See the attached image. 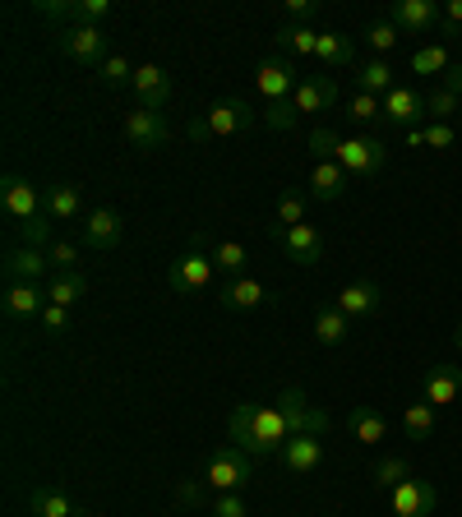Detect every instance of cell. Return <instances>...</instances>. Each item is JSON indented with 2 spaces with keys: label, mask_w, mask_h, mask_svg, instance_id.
Segmentation results:
<instances>
[{
  "label": "cell",
  "mask_w": 462,
  "mask_h": 517,
  "mask_svg": "<svg viewBox=\"0 0 462 517\" xmlns=\"http://www.w3.org/2000/svg\"><path fill=\"white\" fill-rule=\"evenodd\" d=\"M301 430L329 434V411L305 407V393L296 384L282 388V397L273 402V407H255V402H245V407L231 411V421H227L231 444L241 448V453H250L255 462L259 457L282 453V444H287L292 434H301Z\"/></svg>",
  "instance_id": "obj_1"
},
{
  "label": "cell",
  "mask_w": 462,
  "mask_h": 517,
  "mask_svg": "<svg viewBox=\"0 0 462 517\" xmlns=\"http://www.w3.org/2000/svg\"><path fill=\"white\" fill-rule=\"evenodd\" d=\"M259 116L250 111V102L245 97H222V102H213V111L208 116H199V121L185 125V139L190 144H208V139H231V134L250 130Z\"/></svg>",
  "instance_id": "obj_2"
},
{
  "label": "cell",
  "mask_w": 462,
  "mask_h": 517,
  "mask_svg": "<svg viewBox=\"0 0 462 517\" xmlns=\"http://www.w3.org/2000/svg\"><path fill=\"white\" fill-rule=\"evenodd\" d=\"M199 476H204V485L213 494H245L250 490V476H255V457L241 453L236 444H227L208 457Z\"/></svg>",
  "instance_id": "obj_3"
},
{
  "label": "cell",
  "mask_w": 462,
  "mask_h": 517,
  "mask_svg": "<svg viewBox=\"0 0 462 517\" xmlns=\"http://www.w3.org/2000/svg\"><path fill=\"white\" fill-rule=\"evenodd\" d=\"M352 181H375L379 171L389 167V144L375 139V134H352V139H338V153H333Z\"/></svg>",
  "instance_id": "obj_4"
},
{
  "label": "cell",
  "mask_w": 462,
  "mask_h": 517,
  "mask_svg": "<svg viewBox=\"0 0 462 517\" xmlns=\"http://www.w3.org/2000/svg\"><path fill=\"white\" fill-rule=\"evenodd\" d=\"M56 47L70 56L74 65H84V70H102L111 56V42L102 33V24H70L56 33Z\"/></svg>",
  "instance_id": "obj_5"
},
{
  "label": "cell",
  "mask_w": 462,
  "mask_h": 517,
  "mask_svg": "<svg viewBox=\"0 0 462 517\" xmlns=\"http://www.w3.org/2000/svg\"><path fill=\"white\" fill-rule=\"evenodd\" d=\"M213 282H218V268H213V254L199 250V241L167 268V287L176 291V296H204Z\"/></svg>",
  "instance_id": "obj_6"
},
{
  "label": "cell",
  "mask_w": 462,
  "mask_h": 517,
  "mask_svg": "<svg viewBox=\"0 0 462 517\" xmlns=\"http://www.w3.org/2000/svg\"><path fill=\"white\" fill-rule=\"evenodd\" d=\"M268 236L287 250V259L301 268H315L319 259H324V236H319L310 222H301V227H278V222H268Z\"/></svg>",
  "instance_id": "obj_7"
},
{
  "label": "cell",
  "mask_w": 462,
  "mask_h": 517,
  "mask_svg": "<svg viewBox=\"0 0 462 517\" xmlns=\"http://www.w3.org/2000/svg\"><path fill=\"white\" fill-rule=\"evenodd\" d=\"M134 102L139 111H167L176 88H171V74L162 65H134Z\"/></svg>",
  "instance_id": "obj_8"
},
{
  "label": "cell",
  "mask_w": 462,
  "mask_h": 517,
  "mask_svg": "<svg viewBox=\"0 0 462 517\" xmlns=\"http://www.w3.org/2000/svg\"><path fill=\"white\" fill-rule=\"evenodd\" d=\"M282 467L292 471V476H315L319 467H324V434H315V430H301V434H292L287 444H282Z\"/></svg>",
  "instance_id": "obj_9"
},
{
  "label": "cell",
  "mask_w": 462,
  "mask_h": 517,
  "mask_svg": "<svg viewBox=\"0 0 462 517\" xmlns=\"http://www.w3.org/2000/svg\"><path fill=\"white\" fill-rule=\"evenodd\" d=\"M296 70H292V61L287 56H268L264 65H259V74H255V88H259V97H264L268 107L273 102H292V93H296Z\"/></svg>",
  "instance_id": "obj_10"
},
{
  "label": "cell",
  "mask_w": 462,
  "mask_h": 517,
  "mask_svg": "<svg viewBox=\"0 0 462 517\" xmlns=\"http://www.w3.org/2000/svg\"><path fill=\"white\" fill-rule=\"evenodd\" d=\"M384 121L398 130H421L426 121V93H416L412 84H398L393 93H384Z\"/></svg>",
  "instance_id": "obj_11"
},
{
  "label": "cell",
  "mask_w": 462,
  "mask_h": 517,
  "mask_svg": "<svg viewBox=\"0 0 462 517\" xmlns=\"http://www.w3.org/2000/svg\"><path fill=\"white\" fill-rule=\"evenodd\" d=\"M125 139H130L134 148H144V153L162 148V144L171 139V121H167V111H139V107H134L130 116H125Z\"/></svg>",
  "instance_id": "obj_12"
},
{
  "label": "cell",
  "mask_w": 462,
  "mask_h": 517,
  "mask_svg": "<svg viewBox=\"0 0 462 517\" xmlns=\"http://www.w3.org/2000/svg\"><path fill=\"white\" fill-rule=\"evenodd\" d=\"M389 19L398 24V33L430 37L439 28V19H444V10H439L435 0H398V5L389 10Z\"/></svg>",
  "instance_id": "obj_13"
},
{
  "label": "cell",
  "mask_w": 462,
  "mask_h": 517,
  "mask_svg": "<svg viewBox=\"0 0 462 517\" xmlns=\"http://www.w3.org/2000/svg\"><path fill=\"white\" fill-rule=\"evenodd\" d=\"M121 241H125V222H121L116 208H93V213L84 217V245L88 250L107 254V250H116Z\"/></svg>",
  "instance_id": "obj_14"
},
{
  "label": "cell",
  "mask_w": 462,
  "mask_h": 517,
  "mask_svg": "<svg viewBox=\"0 0 462 517\" xmlns=\"http://www.w3.org/2000/svg\"><path fill=\"white\" fill-rule=\"evenodd\" d=\"M333 305H338L347 319H370V314H379V305H384V291H379V282H370V277H361V282H347V287L333 296Z\"/></svg>",
  "instance_id": "obj_15"
},
{
  "label": "cell",
  "mask_w": 462,
  "mask_h": 517,
  "mask_svg": "<svg viewBox=\"0 0 462 517\" xmlns=\"http://www.w3.org/2000/svg\"><path fill=\"white\" fill-rule=\"evenodd\" d=\"M333 102H338V84H333L329 74H305L301 84H296V93H292V107L301 111V116L333 111Z\"/></svg>",
  "instance_id": "obj_16"
},
{
  "label": "cell",
  "mask_w": 462,
  "mask_h": 517,
  "mask_svg": "<svg viewBox=\"0 0 462 517\" xmlns=\"http://www.w3.org/2000/svg\"><path fill=\"white\" fill-rule=\"evenodd\" d=\"M218 301H222V310L245 314V310H264V305L273 301V291H268L264 282H255V277L245 273V277H231V282H222Z\"/></svg>",
  "instance_id": "obj_17"
},
{
  "label": "cell",
  "mask_w": 462,
  "mask_h": 517,
  "mask_svg": "<svg viewBox=\"0 0 462 517\" xmlns=\"http://www.w3.org/2000/svg\"><path fill=\"white\" fill-rule=\"evenodd\" d=\"M393 517H430L439 504V490L430 481H402L398 490H389Z\"/></svg>",
  "instance_id": "obj_18"
},
{
  "label": "cell",
  "mask_w": 462,
  "mask_h": 517,
  "mask_svg": "<svg viewBox=\"0 0 462 517\" xmlns=\"http://www.w3.org/2000/svg\"><path fill=\"white\" fill-rule=\"evenodd\" d=\"M42 310H47V291L37 287V282H10L5 287V314H10L14 324L42 319Z\"/></svg>",
  "instance_id": "obj_19"
},
{
  "label": "cell",
  "mask_w": 462,
  "mask_h": 517,
  "mask_svg": "<svg viewBox=\"0 0 462 517\" xmlns=\"http://www.w3.org/2000/svg\"><path fill=\"white\" fill-rule=\"evenodd\" d=\"M347 185H352V176L338 162H315L310 167V199L315 204H338L342 194H347Z\"/></svg>",
  "instance_id": "obj_20"
},
{
  "label": "cell",
  "mask_w": 462,
  "mask_h": 517,
  "mask_svg": "<svg viewBox=\"0 0 462 517\" xmlns=\"http://www.w3.org/2000/svg\"><path fill=\"white\" fill-rule=\"evenodd\" d=\"M458 393H462V370L458 365H435V370L426 374V402L430 407H453V402H458Z\"/></svg>",
  "instance_id": "obj_21"
},
{
  "label": "cell",
  "mask_w": 462,
  "mask_h": 517,
  "mask_svg": "<svg viewBox=\"0 0 462 517\" xmlns=\"http://www.w3.org/2000/svg\"><path fill=\"white\" fill-rule=\"evenodd\" d=\"M42 273H51V259H47V250H37V245H19V250H10V259H5V277H10V282H37Z\"/></svg>",
  "instance_id": "obj_22"
},
{
  "label": "cell",
  "mask_w": 462,
  "mask_h": 517,
  "mask_svg": "<svg viewBox=\"0 0 462 517\" xmlns=\"http://www.w3.org/2000/svg\"><path fill=\"white\" fill-rule=\"evenodd\" d=\"M28 508H33V517H88V508H79L65 490H51V485H37L33 494H28Z\"/></svg>",
  "instance_id": "obj_23"
},
{
  "label": "cell",
  "mask_w": 462,
  "mask_h": 517,
  "mask_svg": "<svg viewBox=\"0 0 462 517\" xmlns=\"http://www.w3.org/2000/svg\"><path fill=\"white\" fill-rule=\"evenodd\" d=\"M42 204H47V217L51 222H79L84 217V194H79V185H51L47 194H42Z\"/></svg>",
  "instance_id": "obj_24"
},
{
  "label": "cell",
  "mask_w": 462,
  "mask_h": 517,
  "mask_svg": "<svg viewBox=\"0 0 462 517\" xmlns=\"http://www.w3.org/2000/svg\"><path fill=\"white\" fill-rule=\"evenodd\" d=\"M88 296V277L84 273H51L47 282V305H61V310H74V305Z\"/></svg>",
  "instance_id": "obj_25"
},
{
  "label": "cell",
  "mask_w": 462,
  "mask_h": 517,
  "mask_svg": "<svg viewBox=\"0 0 462 517\" xmlns=\"http://www.w3.org/2000/svg\"><path fill=\"white\" fill-rule=\"evenodd\" d=\"M347 430H352L356 444H384V439H389V421H384L375 407H352Z\"/></svg>",
  "instance_id": "obj_26"
},
{
  "label": "cell",
  "mask_w": 462,
  "mask_h": 517,
  "mask_svg": "<svg viewBox=\"0 0 462 517\" xmlns=\"http://www.w3.org/2000/svg\"><path fill=\"white\" fill-rule=\"evenodd\" d=\"M315 337L324 347H342L347 337H352V319L338 310V305H319L315 310Z\"/></svg>",
  "instance_id": "obj_27"
},
{
  "label": "cell",
  "mask_w": 462,
  "mask_h": 517,
  "mask_svg": "<svg viewBox=\"0 0 462 517\" xmlns=\"http://www.w3.org/2000/svg\"><path fill=\"white\" fill-rule=\"evenodd\" d=\"M315 61L324 70H342V65H356V42L347 33H319V51Z\"/></svg>",
  "instance_id": "obj_28"
},
{
  "label": "cell",
  "mask_w": 462,
  "mask_h": 517,
  "mask_svg": "<svg viewBox=\"0 0 462 517\" xmlns=\"http://www.w3.org/2000/svg\"><path fill=\"white\" fill-rule=\"evenodd\" d=\"M398 88V70H393L389 61H365L361 65V74H356V93H375V97H384V93H393Z\"/></svg>",
  "instance_id": "obj_29"
},
{
  "label": "cell",
  "mask_w": 462,
  "mask_h": 517,
  "mask_svg": "<svg viewBox=\"0 0 462 517\" xmlns=\"http://www.w3.org/2000/svg\"><path fill=\"white\" fill-rule=\"evenodd\" d=\"M402 434H407L412 444H426L430 434H435V407H430L426 397L402 407Z\"/></svg>",
  "instance_id": "obj_30"
},
{
  "label": "cell",
  "mask_w": 462,
  "mask_h": 517,
  "mask_svg": "<svg viewBox=\"0 0 462 517\" xmlns=\"http://www.w3.org/2000/svg\"><path fill=\"white\" fill-rule=\"evenodd\" d=\"M245 264H250V250H245L241 241H218L213 245V268H218V277H245Z\"/></svg>",
  "instance_id": "obj_31"
},
{
  "label": "cell",
  "mask_w": 462,
  "mask_h": 517,
  "mask_svg": "<svg viewBox=\"0 0 462 517\" xmlns=\"http://www.w3.org/2000/svg\"><path fill=\"white\" fill-rule=\"evenodd\" d=\"M370 481L379 485V490H398L402 481H412V462H407V457H379L375 467H370Z\"/></svg>",
  "instance_id": "obj_32"
},
{
  "label": "cell",
  "mask_w": 462,
  "mask_h": 517,
  "mask_svg": "<svg viewBox=\"0 0 462 517\" xmlns=\"http://www.w3.org/2000/svg\"><path fill=\"white\" fill-rule=\"evenodd\" d=\"M273 42H278L282 51L292 47L296 56H315V51H319V33H315V28H310V24H282Z\"/></svg>",
  "instance_id": "obj_33"
},
{
  "label": "cell",
  "mask_w": 462,
  "mask_h": 517,
  "mask_svg": "<svg viewBox=\"0 0 462 517\" xmlns=\"http://www.w3.org/2000/svg\"><path fill=\"white\" fill-rule=\"evenodd\" d=\"M462 111V97L449 93V88L439 84L435 93H426V125H449V116Z\"/></svg>",
  "instance_id": "obj_34"
},
{
  "label": "cell",
  "mask_w": 462,
  "mask_h": 517,
  "mask_svg": "<svg viewBox=\"0 0 462 517\" xmlns=\"http://www.w3.org/2000/svg\"><path fill=\"white\" fill-rule=\"evenodd\" d=\"M449 65H453V56L444 42H430V47L412 51V74H444Z\"/></svg>",
  "instance_id": "obj_35"
},
{
  "label": "cell",
  "mask_w": 462,
  "mask_h": 517,
  "mask_svg": "<svg viewBox=\"0 0 462 517\" xmlns=\"http://www.w3.org/2000/svg\"><path fill=\"white\" fill-rule=\"evenodd\" d=\"M365 47L375 51L379 61H389V51H398V24H393V19L370 24V28H365Z\"/></svg>",
  "instance_id": "obj_36"
},
{
  "label": "cell",
  "mask_w": 462,
  "mask_h": 517,
  "mask_svg": "<svg viewBox=\"0 0 462 517\" xmlns=\"http://www.w3.org/2000/svg\"><path fill=\"white\" fill-rule=\"evenodd\" d=\"M347 121H356V125H375V121H384V97H375V93H356L352 102H347Z\"/></svg>",
  "instance_id": "obj_37"
},
{
  "label": "cell",
  "mask_w": 462,
  "mask_h": 517,
  "mask_svg": "<svg viewBox=\"0 0 462 517\" xmlns=\"http://www.w3.org/2000/svg\"><path fill=\"white\" fill-rule=\"evenodd\" d=\"M305 204H310V194H278V227H301L305 222Z\"/></svg>",
  "instance_id": "obj_38"
},
{
  "label": "cell",
  "mask_w": 462,
  "mask_h": 517,
  "mask_svg": "<svg viewBox=\"0 0 462 517\" xmlns=\"http://www.w3.org/2000/svg\"><path fill=\"white\" fill-rule=\"evenodd\" d=\"M98 74H102V84H107V88H125V84H134V65L125 61L121 51H111L107 65H102Z\"/></svg>",
  "instance_id": "obj_39"
},
{
  "label": "cell",
  "mask_w": 462,
  "mask_h": 517,
  "mask_svg": "<svg viewBox=\"0 0 462 517\" xmlns=\"http://www.w3.org/2000/svg\"><path fill=\"white\" fill-rule=\"evenodd\" d=\"M47 259H51V273H79V245L70 241H51Z\"/></svg>",
  "instance_id": "obj_40"
},
{
  "label": "cell",
  "mask_w": 462,
  "mask_h": 517,
  "mask_svg": "<svg viewBox=\"0 0 462 517\" xmlns=\"http://www.w3.org/2000/svg\"><path fill=\"white\" fill-rule=\"evenodd\" d=\"M296 121H301V111H296L292 102H273V107L264 111V125H268V130H278V134L296 130Z\"/></svg>",
  "instance_id": "obj_41"
},
{
  "label": "cell",
  "mask_w": 462,
  "mask_h": 517,
  "mask_svg": "<svg viewBox=\"0 0 462 517\" xmlns=\"http://www.w3.org/2000/svg\"><path fill=\"white\" fill-rule=\"evenodd\" d=\"M338 139H342V134H333L329 125H315V130H310V153H315V162H333Z\"/></svg>",
  "instance_id": "obj_42"
},
{
  "label": "cell",
  "mask_w": 462,
  "mask_h": 517,
  "mask_svg": "<svg viewBox=\"0 0 462 517\" xmlns=\"http://www.w3.org/2000/svg\"><path fill=\"white\" fill-rule=\"evenodd\" d=\"M111 14V0H74V24H102Z\"/></svg>",
  "instance_id": "obj_43"
},
{
  "label": "cell",
  "mask_w": 462,
  "mask_h": 517,
  "mask_svg": "<svg viewBox=\"0 0 462 517\" xmlns=\"http://www.w3.org/2000/svg\"><path fill=\"white\" fill-rule=\"evenodd\" d=\"M213 517H250L245 494H213Z\"/></svg>",
  "instance_id": "obj_44"
},
{
  "label": "cell",
  "mask_w": 462,
  "mask_h": 517,
  "mask_svg": "<svg viewBox=\"0 0 462 517\" xmlns=\"http://www.w3.org/2000/svg\"><path fill=\"white\" fill-rule=\"evenodd\" d=\"M42 328H47L51 337L70 333V310H61V305H47V310H42Z\"/></svg>",
  "instance_id": "obj_45"
},
{
  "label": "cell",
  "mask_w": 462,
  "mask_h": 517,
  "mask_svg": "<svg viewBox=\"0 0 462 517\" xmlns=\"http://www.w3.org/2000/svg\"><path fill=\"white\" fill-rule=\"evenodd\" d=\"M204 490H208L204 476H199V481H181V485H176V504L199 508V504H204Z\"/></svg>",
  "instance_id": "obj_46"
},
{
  "label": "cell",
  "mask_w": 462,
  "mask_h": 517,
  "mask_svg": "<svg viewBox=\"0 0 462 517\" xmlns=\"http://www.w3.org/2000/svg\"><path fill=\"white\" fill-rule=\"evenodd\" d=\"M439 33H444V37H462V0H449V5H444Z\"/></svg>",
  "instance_id": "obj_47"
},
{
  "label": "cell",
  "mask_w": 462,
  "mask_h": 517,
  "mask_svg": "<svg viewBox=\"0 0 462 517\" xmlns=\"http://www.w3.org/2000/svg\"><path fill=\"white\" fill-rule=\"evenodd\" d=\"M453 144H458L453 125H426V148H453Z\"/></svg>",
  "instance_id": "obj_48"
},
{
  "label": "cell",
  "mask_w": 462,
  "mask_h": 517,
  "mask_svg": "<svg viewBox=\"0 0 462 517\" xmlns=\"http://www.w3.org/2000/svg\"><path fill=\"white\" fill-rule=\"evenodd\" d=\"M319 14L315 0H287V24H310Z\"/></svg>",
  "instance_id": "obj_49"
},
{
  "label": "cell",
  "mask_w": 462,
  "mask_h": 517,
  "mask_svg": "<svg viewBox=\"0 0 462 517\" xmlns=\"http://www.w3.org/2000/svg\"><path fill=\"white\" fill-rule=\"evenodd\" d=\"M444 88H449V93H458V97H462V61H453L449 70H444Z\"/></svg>",
  "instance_id": "obj_50"
},
{
  "label": "cell",
  "mask_w": 462,
  "mask_h": 517,
  "mask_svg": "<svg viewBox=\"0 0 462 517\" xmlns=\"http://www.w3.org/2000/svg\"><path fill=\"white\" fill-rule=\"evenodd\" d=\"M402 134H407V144H412V148L426 144V125H421V130H402Z\"/></svg>",
  "instance_id": "obj_51"
},
{
  "label": "cell",
  "mask_w": 462,
  "mask_h": 517,
  "mask_svg": "<svg viewBox=\"0 0 462 517\" xmlns=\"http://www.w3.org/2000/svg\"><path fill=\"white\" fill-rule=\"evenodd\" d=\"M453 347H458V351H462V324H458V333H453Z\"/></svg>",
  "instance_id": "obj_52"
},
{
  "label": "cell",
  "mask_w": 462,
  "mask_h": 517,
  "mask_svg": "<svg viewBox=\"0 0 462 517\" xmlns=\"http://www.w3.org/2000/svg\"><path fill=\"white\" fill-rule=\"evenodd\" d=\"M458 116H462V111H458Z\"/></svg>",
  "instance_id": "obj_53"
}]
</instances>
